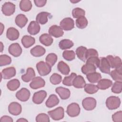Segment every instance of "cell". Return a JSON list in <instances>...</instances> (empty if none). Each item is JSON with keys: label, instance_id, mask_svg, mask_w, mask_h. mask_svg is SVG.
Instances as JSON below:
<instances>
[{"label": "cell", "instance_id": "1", "mask_svg": "<svg viewBox=\"0 0 122 122\" xmlns=\"http://www.w3.org/2000/svg\"><path fill=\"white\" fill-rule=\"evenodd\" d=\"M106 106L109 110H115L119 107L121 104L120 99L117 96L109 97L106 100Z\"/></svg>", "mask_w": 122, "mask_h": 122}, {"label": "cell", "instance_id": "2", "mask_svg": "<svg viewBox=\"0 0 122 122\" xmlns=\"http://www.w3.org/2000/svg\"><path fill=\"white\" fill-rule=\"evenodd\" d=\"M36 68L41 76H46L49 74L51 71V67L43 61H40L37 63Z\"/></svg>", "mask_w": 122, "mask_h": 122}, {"label": "cell", "instance_id": "3", "mask_svg": "<svg viewBox=\"0 0 122 122\" xmlns=\"http://www.w3.org/2000/svg\"><path fill=\"white\" fill-rule=\"evenodd\" d=\"M81 108L78 104L75 102L70 104L67 108L66 112L68 115L71 117L78 116L80 113Z\"/></svg>", "mask_w": 122, "mask_h": 122}, {"label": "cell", "instance_id": "4", "mask_svg": "<svg viewBox=\"0 0 122 122\" xmlns=\"http://www.w3.org/2000/svg\"><path fill=\"white\" fill-rule=\"evenodd\" d=\"M48 113L53 120L58 121L63 118L64 111L62 107H59L53 110L48 112Z\"/></svg>", "mask_w": 122, "mask_h": 122}, {"label": "cell", "instance_id": "5", "mask_svg": "<svg viewBox=\"0 0 122 122\" xmlns=\"http://www.w3.org/2000/svg\"><path fill=\"white\" fill-rule=\"evenodd\" d=\"M82 105L85 110L92 111L96 107V101L94 98L86 97L82 100Z\"/></svg>", "mask_w": 122, "mask_h": 122}, {"label": "cell", "instance_id": "6", "mask_svg": "<svg viewBox=\"0 0 122 122\" xmlns=\"http://www.w3.org/2000/svg\"><path fill=\"white\" fill-rule=\"evenodd\" d=\"M112 68L119 69L122 68V60L118 56L113 57L112 55H108L106 58Z\"/></svg>", "mask_w": 122, "mask_h": 122}, {"label": "cell", "instance_id": "7", "mask_svg": "<svg viewBox=\"0 0 122 122\" xmlns=\"http://www.w3.org/2000/svg\"><path fill=\"white\" fill-rule=\"evenodd\" d=\"M15 10V5L10 2H5L1 7V11L5 16H9L12 15L14 13Z\"/></svg>", "mask_w": 122, "mask_h": 122}, {"label": "cell", "instance_id": "8", "mask_svg": "<svg viewBox=\"0 0 122 122\" xmlns=\"http://www.w3.org/2000/svg\"><path fill=\"white\" fill-rule=\"evenodd\" d=\"M60 25L62 29L66 31L70 30L74 27V20L70 17L65 18L60 22Z\"/></svg>", "mask_w": 122, "mask_h": 122}, {"label": "cell", "instance_id": "9", "mask_svg": "<svg viewBox=\"0 0 122 122\" xmlns=\"http://www.w3.org/2000/svg\"><path fill=\"white\" fill-rule=\"evenodd\" d=\"M47 96V92L44 90H41L33 94L32 97L33 102L37 104L41 103Z\"/></svg>", "mask_w": 122, "mask_h": 122}, {"label": "cell", "instance_id": "10", "mask_svg": "<svg viewBox=\"0 0 122 122\" xmlns=\"http://www.w3.org/2000/svg\"><path fill=\"white\" fill-rule=\"evenodd\" d=\"M16 97L21 102L27 101L30 97V92L28 89L23 88L16 92Z\"/></svg>", "mask_w": 122, "mask_h": 122}, {"label": "cell", "instance_id": "11", "mask_svg": "<svg viewBox=\"0 0 122 122\" xmlns=\"http://www.w3.org/2000/svg\"><path fill=\"white\" fill-rule=\"evenodd\" d=\"M9 112L13 115H18L22 111V107L21 105L17 102H11L8 107Z\"/></svg>", "mask_w": 122, "mask_h": 122}, {"label": "cell", "instance_id": "12", "mask_svg": "<svg viewBox=\"0 0 122 122\" xmlns=\"http://www.w3.org/2000/svg\"><path fill=\"white\" fill-rule=\"evenodd\" d=\"M9 52L14 57L20 56L22 53V49L19 43H14L10 44L8 49Z\"/></svg>", "mask_w": 122, "mask_h": 122}, {"label": "cell", "instance_id": "13", "mask_svg": "<svg viewBox=\"0 0 122 122\" xmlns=\"http://www.w3.org/2000/svg\"><path fill=\"white\" fill-rule=\"evenodd\" d=\"M98 68L102 73L105 74H110L111 72V67L107 59L105 57H102L100 59V63Z\"/></svg>", "mask_w": 122, "mask_h": 122}, {"label": "cell", "instance_id": "14", "mask_svg": "<svg viewBox=\"0 0 122 122\" xmlns=\"http://www.w3.org/2000/svg\"><path fill=\"white\" fill-rule=\"evenodd\" d=\"M49 33L50 35L52 36L55 38H59L63 36L64 32L60 26L56 25H52L49 29Z\"/></svg>", "mask_w": 122, "mask_h": 122}, {"label": "cell", "instance_id": "15", "mask_svg": "<svg viewBox=\"0 0 122 122\" xmlns=\"http://www.w3.org/2000/svg\"><path fill=\"white\" fill-rule=\"evenodd\" d=\"M16 73V69L13 67H10L4 69L1 72V78L9 79L15 76Z\"/></svg>", "mask_w": 122, "mask_h": 122}, {"label": "cell", "instance_id": "16", "mask_svg": "<svg viewBox=\"0 0 122 122\" xmlns=\"http://www.w3.org/2000/svg\"><path fill=\"white\" fill-rule=\"evenodd\" d=\"M45 82L41 77H36L30 84V87L32 89H37L45 86Z\"/></svg>", "mask_w": 122, "mask_h": 122}, {"label": "cell", "instance_id": "17", "mask_svg": "<svg viewBox=\"0 0 122 122\" xmlns=\"http://www.w3.org/2000/svg\"><path fill=\"white\" fill-rule=\"evenodd\" d=\"M19 31L15 28L10 27L7 30L6 37L10 41H15L17 40L19 38Z\"/></svg>", "mask_w": 122, "mask_h": 122}, {"label": "cell", "instance_id": "18", "mask_svg": "<svg viewBox=\"0 0 122 122\" xmlns=\"http://www.w3.org/2000/svg\"><path fill=\"white\" fill-rule=\"evenodd\" d=\"M27 30L30 35H36L40 30V26L39 23L36 21H31L28 27Z\"/></svg>", "mask_w": 122, "mask_h": 122}, {"label": "cell", "instance_id": "19", "mask_svg": "<svg viewBox=\"0 0 122 122\" xmlns=\"http://www.w3.org/2000/svg\"><path fill=\"white\" fill-rule=\"evenodd\" d=\"M55 92L59 94L62 100H66L68 99L71 95L70 91L68 89L62 87H58L56 88Z\"/></svg>", "mask_w": 122, "mask_h": 122}, {"label": "cell", "instance_id": "20", "mask_svg": "<svg viewBox=\"0 0 122 122\" xmlns=\"http://www.w3.org/2000/svg\"><path fill=\"white\" fill-rule=\"evenodd\" d=\"M35 77V73L33 69L31 67H29L26 71V74L21 76L22 80L26 82L32 81Z\"/></svg>", "mask_w": 122, "mask_h": 122}, {"label": "cell", "instance_id": "21", "mask_svg": "<svg viewBox=\"0 0 122 122\" xmlns=\"http://www.w3.org/2000/svg\"><path fill=\"white\" fill-rule=\"evenodd\" d=\"M39 41L43 45L46 46H49L52 44L53 40L50 34L44 33L40 36Z\"/></svg>", "mask_w": 122, "mask_h": 122}, {"label": "cell", "instance_id": "22", "mask_svg": "<svg viewBox=\"0 0 122 122\" xmlns=\"http://www.w3.org/2000/svg\"><path fill=\"white\" fill-rule=\"evenodd\" d=\"M45 52L46 50L45 48L40 45H36L32 48L30 51L31 54L32 56L36 57L43 56L45 53Z\"/></svg>", "mask_w": 122, "mask_h": 122}, {"label": "cell", "instance_id": "23", "mask_svg": "<svg viewBox=\"0 0 122 122\" xmlns=\"http://www.w3.org/2000/svg\"><path fill=\"white\" fill-rule=\"evenodd\" d=\"M28 21V18L23 14H18L15 19V23L20 28L24 27L27 24Z\"/></svg>", "mask_w": 122, "mask_h": 122}, {"label": "cell", "instance_id": "24", "mask_svg": "<svg viewBox=\"0 0 122 122\" xmlns=\"http://www.w3.org/2000/svg\"><path fill=\"white\" fill-rule=\"evenodd\" d=\"M22 44L26 48H28L32 46L35 42V39L29 35H24L21 40Z\"/></svg>", "mask_w": 122, "mask_h": 122}, {"label": "cell", "instance_id": "25", "mask_svg": "<svg viewBox=\"0 0 122 122\" xmlns=\"http://www.w3.org/2000/svg\"><path fill=\"white\" fill-rule=\"evenodd\" d=\"M86 85V82L83 77L81 75H77L73 81L72 85L76 88H83Z\"/></svg>", "mask_w": 122, "mask_h": 122}, {"label": "cell", "instance_id": "26", "mask_svg": "<svg viewBox=\"0 0 122 122\" xmlns=\"http://www.w3.org/2000/svg\"><path fill=\"white\" fill-rule=\"evenodd\" d=\"M59 103V99L55 94L50 95L48 100L46 102L45 105L48 108H52L58 105Z\"/></svg>", "mask_w": 122, "mask_h": 122}, {"label": "cell", "instance_id": "27", "mask_svg": "<svg viewBox=\"0 0 122 122\" xmlns=\"http://www.w3.org/2000/svg\"><path fill=\"white\" fill-rule=\"evenodd\" d=\"M112 85V81L107 79H101L97 84V87L99 89L106 90L110 88Z\"/></svg>", "mask_w": 122, "mask_h": 122}, {"label": "cell", "instance_id": "28", "mask_svg": "<svg viewBox=\"0 0 122 122\" xmlns=\"http://www.w3.org/2000/svg\"><path fill=\"white\" fill-rule=\"evenodd\" d=\"M87 49L84 46H80L76 50V54L77 57L83 62L86 60V55Z\"/></svg>", "mask_w": 122, "mask_h": 122}, {"label": "cell", "instance_id": "29", "mask_svg": "<svg viewBox=\"0 0 122 122\" xmlns=\"http://www.w3.org/2000/svg\"><path fill=\"white\" fill-rule=\"evenodd\" d=\"M50 13L47 12H41L38 13L36 17V21L41 24H45L48 22V17Z\"/></svg>", "mask_w": 122, "mask_h": 122}, {"label": "cell", "instance_id": "30", "mask_svg": "<svg viewBox=\"0 0 122 122\" xmlns=\"http://www.w3.org/2000/svg\"><path fill=\"white\" fill-rule=\"evenodd\" d=\"M86 78L89 81L92 83H95L98 82L102 79V75L100 73L94 72L87 74Z\"/></svg>", "mask_w": 122, "mask_h": 122}, {"label": "cell", "instance_id": "31", "mask_svg": "<svg viewBox=\"0 0 122 122\" xmlns=\"http://www.w3.org/2000/svg\"><path fill=\"white\" fill-rule=\"evenodd\" d=\"M57 69L62 74L65 75H68L70 71L69 66L63 61H60L59 62L57 65Z\"/></svg>", "mask_w": 122, "mask_h": 122}, {"label": "cell", "instance_id": "32", "mask_svg": "<svg viewBox=\"0 0 122 122\" xmlns=\"http://www.w3.org/2000/svg\"><path fill=\"white\" fill-rule=\"evenodd\" d=\"M110 74L112 79L115 81H122V68L115 69L110 72Z\"/></svg>", "mask_w": 122, "mask_h": 122}, {"label": "cell", "instance_id": "33", "mask_svg": "<svg viewBox=\"0 0 122 122\" xmlns=\"http://www.w3.org/2000/svg\"><path fill=\"white\" fill-rule=\"evenodd\" d=\"M96 67L93 64L90 63H86L81 67V72L85 75L96 71Z\"/></svg>", "mask_w": 122, "mask_h": 122}, {"label": "cell", "instance_id": "34", "mask_svg": "<svg viewBox=\"0 0 122 122\" xmlns=\"http://www.w3.org/2000/svg\"><path fill=\"white\" fill-rule=\"evenodd\" d=\"M74 45L73 42L70 40L69 39H63L61 40L59 43V48L61 50H66L69 49L73 47Z\"/></svg>", "mask_w": 122, "mask_h": 122}, {"label": "cell", "instance_id": "35", "mask_svg": "<svg viewBox=\"0 0 122 122\" xmlns=\"http://www.w3.org/2000/svg\"><path fill=\"white\" fill-rule=\"evenodd\" d=\"M20 86V82L17 79H14L9 81L7 84V87L9 90L14 91L17 90Z\"/></svg>", "mask_w": 122, "mask_h": 122}, {"label": "cell", "instance_id": "36", "mask_svg": "<svg viewBox=\"0 0 122 122\" xmlns=\"http://www.w3.org/2000/svg\"><path fill=\"white\" fill-rule=\"evenodd\" d=\"M20 8L23 11H29L32 8L31 2L29 0H22L20 2Z\"/></svg>", "mask_w": 122, "mask_h": 122}, {"label": "cell", "instance_id": "37", "mask_svg": "<svg viewBox=\"0 0 122 122\" xmlns=\"http://www.w3.org/2000/svg\"><path fill=\"white\" fill-rule=\"evenodd\" d=\"M58 57L56 54L53 53L49 54L46 57V62L51 67H52L57 61Z\"/></svg>", "mask_w": 122, "mask_h": 122}, {"label": "cell", "instance_id": "38", "mask_svg": "<svg viewBox=\"0 0 122 122\" xmlns=\"http://www.w3.org/2000/svg\"><path fill=\"white\" fill-rule=\"evenodd\" d=\"M88 20L85 17H81L76 20V26L81 29L85 28L88 25Z\"/></svg>", "mask_w": 122, "mask_h": 122}, {"label": "cell", "instance_id": "39", "mask_svg": "<svg viewBox=\"0 0 122 122\" xmlns=\"http://www.w3.org/2000/svg\"><path fill=\"white\" fill-rule=\"evenodd\" d=\"M77 76L75 73L72 72L70 76H66L64 78L62 81V83L68 86H71L72 85L73 81L75 78V77Z\"/></svg>", "mask_w": 122, "mask_h": 122}, {"label": "cell", "instance_id": "40", "mask_svg": "<svg viewBox=\"0 0 122 122\" xmlns=\"http://www.w3.org/2000/svg\"><path fill=\"white\" fill-rule=\"evenodd\" d=\"M85 92L88 94H94L99 90L97 85L92 84H86L84 86Z\"/></svg>", "mask_w": 122, "mask_h": 122}, {"label": "cell", "instance_id": "41", "mask_svg": "<svg viewBox=\"0 0 122 122\" xmlns=\"http://www.w3.org/2000/svg\"><path fill=\"white\" fill-rule=\"evenodd\" d=\"M85 14V10L80 8H74L72 10V15L74 18L78 19L81 17H84Z\"/></svg>", "mask_w": 122, "mask_h": 122}, {"label": "cell", "instance_id": "42", "mask_svg": "<svg viewBox=\"0 0 122 122\" xmlns=\"http://www.w3.org/2000/svg\"><path fill=\"white\" fill-rule=\"evenodd\" d=\"M63 58L68 61H71L74 60L75 58V53L73 51H64L62 53Z\"/></svg>", "mask_w": 122, "mask_h": 122}, {"label": "cell", "instance_id": "43", "mask_svg": "<svg viewBox=\"0 0 122 122\" xmlns=\"http://www.w3.org/2000/svg\"><path fill=\"white\" fill-rule=\"evenodd\" d=\"M11 62V58L6 54L0 55V66H3L9 65Z\"/></svg>", "mask_w": 122, "mask_h": 122}, {"label": "cell", "instance_id": "44", "mask_svg": "<svg viewBox=\"0 0 122 122\" xmlns=\"http://www.w3.org/2000/svg\"><path fill=\"white\" fill-rule=\"evenodd\" d=\"M62 80V77L58 73L52 74L50 78L51 82L53 85H57L59 84Z\"/></svg>", "mask_w": 122, "mask_h": 122}, {"label": "cell", "instance_id": "45", "mask_svg": "<svg viewBox=\"0 0 122 122\" xmlns=\"http://www.w3.org/2000/svg\"><path fill=\"white\" fill-rule=\"evenodd\" d=\"M122 90V82L116 81L112 88V92L115 93H120Z\"/></svg>", "mask_w": 122, "mask_h": 122}, {"label": "cell", "instance_id": "46", "mask_svg": "<svg viewBox=\"0 0 122 122\" xmlns=\"http://www.w3.org/2000/svg\"><path fill=\"white\" fill-rule=\"evenodd\" d=\"M36 121L37 122H49L50 121L49 116L44 113L39 114L36 117Z\"/></svg>", "mask_w": 122, "mask_h": 122}, {"label": "cell", "instance_id": "47", "mask_svg": "<svg viewBox=\"0 0 122 122\" xmlns=\"http://www.w3.org/2000/svg\"><path fill=\"white\" fill-rule=\"evenodd\" d=\"M86 63L93 64L97 68L100 63V59L98 57H91L86 59Z\"/></svg>", "mask_w": 122, "mask_h": 122}, {"label": "cell", "instance_id": "48", "mask_svg": "<svg viewBox=\"0 0 122 122\" xmlns=\"http://www.w3.org/2000/svg\"><path fill=\"white\" fill-rule=\"evenodd\" d=\"M91 57H98V51L94 49H87L86 52V59Z\"/></svg>", "mask_w": 122, "mask_h": 122}, {"label": "cell", "instance_id": "49", "mask_svg": "<svg viewBox=\"0 0 122 122\" xmlns=\"http://www.w3.org/2000/svg\"><path fill=\"white\" fill-rule=\"evenodd\" d=\"M112 119L113 122H119L122 121V112L121 111L117 112L112 115Z\"/></svg>", "mask_w": 122, "mask_h": 122}, {"label": "cell", "instance_id": "50", "mask_svg": "<svg viewBox=\"0 0 122 122\" xmlns=\"http://www.w3.org/2000/svg\"><path fill=\"white\" fill-rule=\"evenodd\" d=\"M34 2L35 5L38 7H41L44 6L46 2V0H34Z\"/></svg>", "mask_w": 122, "mask_h": 122}, {"label": "cell", "instance_id": "51", "mask_svg": "<svg viewBox=\"0 0 122 122\" xmlns=\"http://www.w3.org/2000/svg\"><path fill=\"white\" fill-rule=\"evenodd\" d=\"M0 121L1 122H13V119L9 116H3L1 117Z\"/></svg>", "mask_w": 122, "mask_h": 122}, {"label": "cell", "instance_id": "52", "mask_svg": "<svg viewBox=\"0 0 122 122\" xmlns=\"http://www.w3.org/2000/svg\"><path fill=\"white\" fill-rule=\"evenodd\" d=\"M17 122H28V120H27L26 119H24V118H20V119H18L17 121Z\"/></svg>", "mask_w": 122, "mask_h": 122}, {"label": "cell", "instance_id": "53", "mask_svg": "<svg viewBox=\"0 0 122 122\" xmlns=\"http://www.w3.org/2000/svg\"><path fill=\"white\" fill-rule=\"evenodd\" d=\"M0 24H1V34H2V32H3V29H4V26H3V25L1 23H0Z\"/></svg>", "mask_w": 122, "mask_h": 122}, {"label": "cell", "instance_id": "54", "mask_svg": "<svg viewBox=\"0 0 122 122\" xmlns=\"http://www.w3.org/2000/svg\"><path fill=\"white\" fill-rule=\"evenodd\" d=\"M0 44H1V52H2V50H3V44H2V43L1 42H0Z\"/></svg>", "mask_w": 122, "mask_h": 122}]
</instances>
